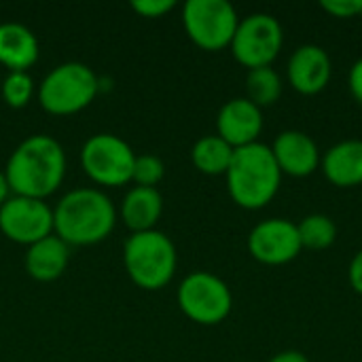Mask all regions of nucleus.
Masks as SVG:
<instances>
[{"mask_svg":"<svg viewBox=\"0 0 362 362\" xmlns=\"http://www.w3.org/2000/svg\"><path fill=\"white\" fill-rule=\"evenodd\" d=\"M66 165V153L55 138L34 134L21 140L4 165L11 195L45 202L62 187Z\"/></svg>","mask_w":362,"mask_h":362,"instance_id":"f257e3e1","label":"nucleus"},{"mask_svg":"<svg viewBox=\"0 0 362 362\" xmlns=\"http://www.w3.org/2000/svg\"><path fill=\"white\" fill-rule=\"evenodd\" d=\"M117 206L95 187L68 191L53 208V233L68 246H95L117 225Z\"/></svg>","mask_w":362,"mask_h":362,"instance_id":"f03ea898","label":"nucleus"},{"mask_svg":"<svg viewBox=\"0 0 362 362\" xmlns=\"http://www.w3.org/2000/svg\"><path fill=\"white\" fill-rule=\"evenodd\" d=\"M225 178L229 197L244 210L265 208L282 187V172L272 148L263 142L235 148Z\"/></svg>","mask_w":362,"mask_h":362,"instance_id":"7ed1b4c3","label":"nucleus"},{"mask_svg":"<svg viewBox=\"0 0 362 362\" xmlns=\"http://www.w3.org/2000/svg\"><path fill=\"white\" fill-rule=\"evenodd\" d=\"M123 265L138 288L161 291L176 274L178 252L174 242L159 229L132 233L123 244Z\"/></svg>","mask_w":362,"mask_h":362,"instance_id":"20e7f679","label":"nucleus"},{"mask_svg":"<svg viewBox=\"0 0 362 362\" xmlns=\"http://www.w3.org/2000/svg\"><path fill=\"white\" fill-rule=\"evenodd\" d=\"M100 81L83 62L55 66L36 87L38 104L53 117H70L85 110L98 95Z\"/></svg>","mask_w":362,"mask_h":362,"instance_id":"39448f33","label":"nucleus"},{"mask_svg":"<svg viewBox=\"0 0 362 362\" xmlns=\"http://www.w3.org/2000/svg\"><path fill=\"white\" fill-rule=\"evenodd\" d=\"M176 303L191 322L216 327L231 314L233 295L227 282L218 276L210 272H193L180 282Z\"/></svg>","mask_w":362,"mask_h":362,"instance_id":"423d86ee","label":"nucleus"},{"mask_svg":"<svg viewBox=\"0 0 362 362\" xmlns=\"http://www.w3.org/2000/svg\"><path fill=\"white\" fill-rule=\"evenodd\" d=\"M182 25L195 47L214 53L231 45L240 15L227 0H187L182 6Z\"/></svg>","mask_w":362,"mask_h":362,"instance_id":"0eeeda50","label":"nucleus"},{"mask_svg":"<svg viewBox=\"0 0 362 362\" xmlns=\"http://www.w3.org/2000/svg\"><path fill=\"white\" fill-rule=\"evenodd\" d=\"M136 153L115 134H95L81 148V168L87 178L106 189L132 182Z\"/></svg>","mask_w":362,"mask_h":362,"instance_id":"6e6552de","label":"nucleus"},{"mask_svg":"<svg viewBox=\"0 0 362 362\" xmlns=\"http://www.w3.org/2000/svg\"><path fill=\"white\" fill-rule=\"evenodd\" d=\"M284 47V28L269 13H252L240 19L229 45L235 62L248 70L272 66Z\"/></svg>","mask_w":362,"mask_h":362,"instance_id":"1a4fd4ad","label":"nucleus"},{"mask_svg":"<svg viewBox=\"0 0 362 362\" xmlns=\"http://www.w3.org/2000/svg\"><path fill=\"white\" fill-rule=\"evenodd\" d=\"M0 233L28 248L53 235V208L42 199L11 195L0 206Z\"/></svg>","mask_w":362,"mask_h":362,"instance_id":"9d476101","label":"nucleus"},{"mask_svg":"<svg viewBox=\"0 0 362 362\" xmlns=\"http://www.w3.org/2000/svg\"><path fill=\"white\" fill-rule=\"evenodd\" d=\"M248 252L255 261L280 267L295 261L303 246L299 240L297 223L288 218H267L252 227L248 235Z\"/></svg>","mask_w":362,"mask_h":362,"instance_id":"9b49d317","label":"nucleus"},{"mask_svg":"<svg viewBox=\"0 0 362 362\" xmlns=\"http://www.w3.org/2000/svg\"><path fill=\"white\" fill-rule=\"evenodd\" d=\"M333 76V62L320 45H301L293 51L286 64L288 85L301 95H318L327 89Z\"/></svg>","mask_w":362,"mask_h":362,"instance_id":"f8f14e48","label":"nucleus"},{"mask_svg":"<svg viewBox=\"0 0 362 362\" xmlns=\"http://www.w3.org/2000/svg\"><path fill=\"white\" fill-rule=\"evenodd\" d=\"M263 125V110L248 98H233L225 102L216 115V136L233 148L259 142Z\"/></svg>","mask_w":362,"mask_h":362,"instance_id":"ddd939ff","label":"nucleus"},{"mask_svg":"<svg viewBox=\"0 0 362 362\" xmlns=\"http://www.w3.org/2000/svg\"><path fill=\"white\" fill-rule=\"evenodd\" d=\"M282 176L308 178L320 168L322 153L314 138L299 129H284L269 146Z\"/></svg>","mask_w":362,"mask_h":362,"instance_id":"4468645a","label":"nucleus"},{"mask_svg":"<svg viewBox=\"0 0 362 362\" xmlns=\"http://www.w3.org/2000/svg\"><path fill=\"white\" fill-rule=\"evenodd\" d=\"M325 178L337 189L362 185V140H341L325 151L320 159Z\"/></svg>","mask_w":362,"mask_h":362,"instance_id":"2eb2a0df","label":"nucleus"},{"mask_svg":"<svg viewBox=\"0 0 362 362\" xmlns=\"http://www.w3.org/2000/svg\"><path fill=\"white\" fill-rule=\"evenodd\" d=\"M38 38L23 23H0V64L8 72H28L38 62Z\"/></svg>","mask_w":362,"mask_h":362,"instance_id":"dca6fc26","label":"nucleus"},{"mask_svg":"<svg viewBox=\"0 0 362 362\" xmlns=\"http://www.w3.org/2000/svg\"><path fill=\"white\" fill-rule=\"evenodd\" d=\"M70 263V246L62 242L55 233L28 246L25 250V272L36 282H55L64 276Z\"/></svg>","mask_w":362,"mask_h":362,"instance_id":"f3484780","label":"nucleus"},{"mask_svg":"<svg viewBox=\"0 0 362 362\" xmlns=\"http://www.w3.org/2000/svg\"><path fill=\"white\" fill-rule=\"evenodd\" d=\"M161 214H163V197L157 189H148V187H132L119 206V216L132 233L157 229Z\"/></svg>","mask_w":362,"mask_h":362,"instance_id":"a211bd4d","label":"nucleus"},{"mask_svg":"<svg viewBox=\"0 0 362 362\" xmlns=\"http://www.w3.org/2000/svg\"><path fill=\"white\" fill-rule=\"evenodd\" d=\"M235 148L229 146L221 136H204L191 148V161L197 172L206 176H225Z\"/></svg>","mask_w":362,"mask_h":362,"instance_id":"6ab92c4d","label":"nucleus"},{"mask_svg":"<svg viewBox=\"0 0 362 362\" xmlns=\"http://www.w3.org/2000/svg\"><path fill=\"white\" fill-rule=\"evenodd\" d=\"M282 91H284V83L272 66L248 70V74H246V93L248 95L246 98L252 104H257L261 110L267 106H274L280 100Z\"/></svg>","mask_w":362,"mask_h":362,"instance_id":"aec40b11","label":"nucleus"},{"mask_svg":"<svg viewBox=\"0 0 362 362\" xmlns=\"http://www.w3.org/2000/svg\"><path fill=\"white\" fill-rule=\"evenodd\" d=\"M301 246L308 250H327L337 240V225L327 214H308L297 225Z\"/></svg>","mask_w":362,"mask_h":362,"instance_id":"412c9836","label":"nucleus"},{"mask_svg":"<svg viewBox=\"0 0 362 362\" xmlns=\"http://www.w3.org/2000/svg\"><path fill=\"white\" fill-rule=\"evenodd\" d=\"M34 93V78L28 72H8L2 81V98L11 108H25Z\"/></svg>","mask_w":362,"mask_h":362,"instance_id":"4be33fe9","label":"nucleus"},{"mask_svg":"<svg viewBox=\"0 0 362 362\" xmlns=\"http://www.w3.org/2000/svg\"><path fill=\"white\" fill-rule=\"evenodd\" d=\"M163 176H165V163L161 161V157H157L153 153L136 155L134 172H132V182L136 187L157 189V185L163 180Z\"/></svg>","mask_w":362,"mask_h":362,"instance_id":"5701e85b","label":"nucleus"},{"mask_svg":"<svg viewBox=\"0 0 362 362\" xmlns=\"http://www.w3.org/2000/svg\"><path fill=\"white\" fill-rule=\"evenodd\" d=\"M320 6L335 19L362 17V0H322Z\"/></svg>","mask_w":362,"mask_h":362,"instance_id":"b1692460","label":"nucleus"},{"mask_svg":"<svg viewBox=\"0 0 362 362\" xmlns=\"http://www.w3.org/2000/svg\"><path fill=\"white\" fill-rule=\"evenodd\" d=\"M129 6L144 19H159L168 15L176 6V2L174 0H134Z\"/></svg>","mask_w":362,"mask_h":362,"instance_id":"393cba45","label":"nucleus"},{"mask_svg":"<svg viewBox=\"0 0 362 362\" xmlns=\"http://www.w3.org/2000/svg\"><path fill=\"white\" fill-rule=\"evenodd\" d=\"M348 87H350V93L352 98L362 106V57L356 59L350 68V74H348Z\"/></svg>","mask_w":362,"mask_h":362,"instance_id":"a878e982","label":"nucleus"},{"mask_svg":"<svg viewBox=\"0 0 362 362\" xmlns=\"http://www.w3.org/2000/svg\"><path fill=\"white\" fill-rule=\"evenodd\" d=\"M348 280H350V286L354 288V293H358L362 297V248L352 257V261H350Z\"/></svg>","mask_w":362,"mask_h":362,"instance_id":"bb28decb","label":"nucleus"},{"mask_svg":"<svg viewBox=\"0 0 362 362\" xmlns=\"http://www.w3.org/2000/svg\"><path fill=\"white\" fill-rule=\"evenodd\" d=\"M267 362H310V358H308L303 352H297V350H284V352H278L276 356H272Z\"/></svg>","mask_w":362,"mask_h":362,"instance_id":"cd10ccee","label":"nucleus"},{"mask_svg":"<svg viewBox=\"0 0 362 362\" xmlns=\"http://www.w3.org/2000/svg\"><path fill=\"white\" fill-rule=\"evenodd\" d=\"M11 197V189H8V182H6V176H4V170H0V206Z\"/></svg>","mask_w":362,"mask_h":362,"instance_id":"c85d7f7f","label":"nucleus"}]
</instances>
